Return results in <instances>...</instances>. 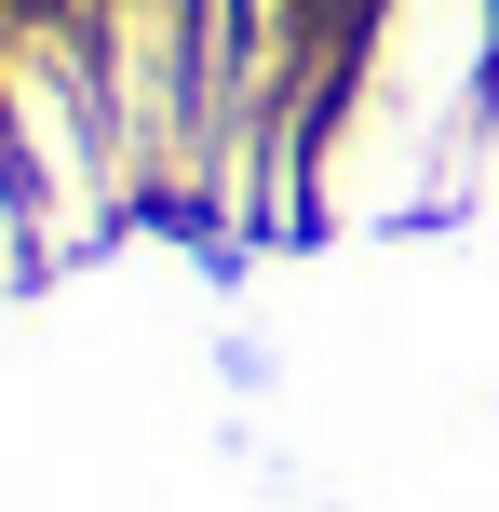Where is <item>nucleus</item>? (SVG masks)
Listing matches in <instances>:
<instances>
[{"label":"nucleus","instance_id":"1","mask_svg":"<svg viewBox=\"0 0 499 512\" xmlns=\"http://www.w3.org/2000/svg\"><path fill=\"white\" fill-rule=\"evenodd\" d=\"M499 95V0H365L351 81L311 149V230L392 243V230H459V162Z\"/></svg>","mask_w":499,"mask_h":512},{"label":"nucleus","instance_id":"2","mask_svg":"<svg viewBox=\"0 0 499 512\" xmlns=\"http://www.w3.org/2000/svg\"><path fill=\"white\" fill-rule=\"evenodd\" d=\"M95 68H108L135 216L203 230V0H95Z\"/></svg>","mask_w":499,"mask_h":512}]
</instances>
